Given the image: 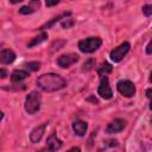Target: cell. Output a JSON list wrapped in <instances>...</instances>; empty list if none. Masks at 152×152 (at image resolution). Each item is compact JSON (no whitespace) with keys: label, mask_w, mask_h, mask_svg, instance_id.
<instances>
[{"label":"cell","mask_w":152,"mask_h":152,"mask_svg":"<svg viewBox=\"0 0 152 152\" xmlns=\"http://www.w3.org/2000/svg\"><path fill=\"white\" fill-rule=\"evenodd\" d=\"M46 39H48V33H46V32H42L40 34H38L37 37L32 38V39L27 43V48L31 49V48H33V46H36V45H38V44L45 42Z\"/></svg>","instance_id":"16"},{"label":"cell","mask_w":152,"mask_h":152,"mask_svg":"<svg viewBox=\"0 0 152 152\" xmlns=\"http://www.w3.org/2000/svg\"><path fill=\"white\" fill-rule=\"evenodd\" d=\"M26 68H27V70H30V71H37V70L40 68V62H37V61H34V62H28V63H26Z\"/></svg>","instance_id":"18"},{"label":"cell","mask_w":152,"mask_h":152,"mask_svg":"<svg viewBox=\"0 0 152 152\" xmlns=\"http://www.w3.org/2000/svg\"><path fill=\"white\" fill-rule=\"evenodd\" d=\"M40 104H42L40 93L33 90L30 94H27V96L25 99V103H24V107H25V110L27 114H31V115L36 114L40 109Z\"/></svg>","instance_id":"2"},{"label":"cell","mask_w":152,"mask_h":152,"mask_svg":"<svg viewBox=\"0 0 152 152\" xmlns=\"http://www.w3.org/2000/svg\"><path fill=\"white\" fill-rule=\"evenodd\" d=\"M112 70H113V66H112L109 63L104 62V63L101 64V66H99V69H97V74L100 75V77H102V76H107L108 74H110Z\"/></svg>","instance_id":"17"},{"label":"cell","mask_w":152,"mask_h":152,"mask_svg":"<svg viewBox=\"0 0 152 152\" xmlns=\"http://www.w3.org/2000/svg\"><path fill=\"white\" fill-rule=\"evenodd\" d=\"M66 152H81V148H80V147H76V146H75V147H71L70 150H68Z\"/></svg>","instance_id":"25"},{"label":"cell","mask_w":152,"mask_h":152,"mask_svg":"<svg viewBox=\"0 0 152 152\" xmlns=\"http://www.w3.org/2000/svg\"><path fill=\"white\" fill-rule=\"evenodd\" d=\"M88 129V124L83 120H76L72 122V131L75 132L76 135L83 137L86 135V132Z\"/></svg>","instance_id":"13"},{"label":"cell","mask_w":152,"mask_h":152,"mask_svg":"<svg viewBox=\"0 0 152 152\" xmlns=\"http://www.w3.org/2000/svg\"><path fill=\"white\" fill-rule=\"evenodd\" d=\"M116 89L125 97H133L137 91L134 83L129 80H120L116 83Z\"/></svg>","instance_id":"5"},{"label":"cell","mask_w":152,"mask_h":152,"mask_svg":"<svg viewBox=\"0 0 152 152\" xmlns=\"http://www.w3.org/2000/svg\"><path fill=\"white\" fill-rule=\"evenodd\" d=\"M78 59H80V56L76 53H65V55H61L57 58V64L61 68L66 69L72 64H75L76 62H78Z\"/></svg>","instance_id":"7"},{"label":"cell","mask_w":152,"mask_h":152,"mask_svg":"<svg viewBox=\"0 0 152 152\" xmlns=\"http://www.w3.org/2000/svg\"><path fill=\"white\" fill-rule=\"evenodd\" d=\"M58 4H59L58 0H56V1H46V6H48V7H50V6H55V5H58Z\"/></svg>","instance_id":"23"},{"label":"cell","mask_w":152,"mask_h":152,"mask_svg":"<svg viewBox=\"0 0 152 152\" xmlns=\"http://www.w3.org/2000/svg\"><path fill=\"white\" fill-rule=\"evenodd\" d=\"M69 15H71V12L69 11V12H64V13H62V14H59L58 17H55L52 20H50V21H48V23H45L44 25H42L40 27H39V30H46V28H50L51 26H53L56 23H58V21H61V20H63L64 18H66V17H69Z\"/></svg>","instance_id":"14"},{"label":"cell","mask_w":152,"mask_h":152,"mask_svg":"<svg viewBox=\"0 0 152 152\" xmlns=\"http://www.w3.org/2000/svg\"><path fill=\"white\" fill-rule=\"evenodd\" d=\"M2 119H4V112H1V110H0V121H1Z\"/></svg>","instance_id":"28"},{"label":"cell","mask_w":152,"mask_h":152,"mask_svg":"<svg viewBox=\"0 0 152 152\" xmlns=\"http://www.w3.org/2000/svg\"><path fill=\"white\" fill-rule=\"evenodd\" d=\"M63 146V141L57 137L56 133H52L46 139V148L49 152H56Z\"/></svg>","instance_id":"9"},{"label":"cell","mask_w":152,"mask_h":152,"mask_svg":"<svg viewBox=\"0 0 152 152\" xmlns=\"http://www.w3.org/2000/svg\"><path fill=\"white\" fill-rule=\"evenodd\" d=\"M146 53L147 55H151V42L147 44V46H146Z\"/></svg>","instance_id":"26"},{"label":"cell","mask_w":152,"mask_h":152,"mask_svg":"<svg viewBox=\"0 0 152 152\" xmlns=\"http://www.w3.org/2000/svg\"><path fill=\"white\" fill-rule=\"evenodd\" d=\"M142 13L146 15V17H151L152 14V5L151 4H146L142 6Z\"/></svg>","instance_id":"19"},{"label":"cell","mask_w":152,"mask_h":152,"mask_svg":"<svg viewBox=\"0 0 152 152\" xmlns=\"http://www.w3.org/2000/svg\"><path fill=\"white\" fill-rule=\"evenodd\" d=\"M17 55L11 49H4L0 51V63L1 64H11L14 62Z\"/></svg>","instance_id":"11"},{"label":"cell","mask_w":152,"mask_h":152,"mask_svg":"<svg viewBox=\"0 0 152 152\" xmlns=\"http://www.w3.org/2000/svg\"><path fill=\"white\" fill-rule=\"evenodd\" d=\"M146 96H147V99H151V88H148L146 90Z\"/></svg>","instance_id":"27"},{"label":"cell","mask_w":152,"mask_h":152,"mask_svg":"<svg viewBox=\"0 0 152 152\" xmlns=\"http://www.w3.org/2000/svg\"><path fill=\"white\" fill-rule=\"evenodd\" d=\"M126 127V120L121 119V118H116L114 120H112L107 127H106V133L108 134H114V133H119L121 132L124 128Z\"/></svg>","instance_id":"8"},{"label":"cell","mask_w":152,"mask_h":152,"mask_svg":"<svg viewBox=\"0 0 152 152\" xmlns=\"http://www.w3.org/2000/svg\"><path fill=\"white\" fill-rule=\"evenodd\" d=\"M97 94L104 100H110L113 97V91H112V88L109 86V81H108L107 76L100 77V83L97 87Z\"/></svg>","instance_id":"6"},{"label":"cell","mask_w":152,"mask_h":152,"mask_svg":"<svg viewBox=\"0 0 152 152\" xmlns=\"http://www.w3.org/2000/svg\"><path fill=\"white\" fill-rule=\"evenodd\" d=\"M45 128H46V122L36 126V127L31 131V133H30V141L33 142V144L39 142V141L42 140L44 133H45Z\"/></svg>","instance_id":"10"},{"label":"cell","mask_w":152,"mask_h":152,"mask_svg":"<svg viewBox=\"0 0 152 152\" xmlns=\"http://www.w3.org/2000/svg\"><path fill=\"white\" fill-rule=\"evenodd\" d=\"M30 76V72L26 70H21V69H17L11 74V81L13 84H19L21 83L24 80H26Z\"/></svg>","instance_id":"12"},{"label":"cell","mask_w":152,"mask_h":152,"mask_svg":"<svg viewBox=\"0 0 152 152\" xmlns=\"http://www.w3.org/2000/svg\"><path fill=\"white\" fill-rule=\"evenodd\" d=\"M7 75H8L7 70H6V69H4V68H0V80L6 78V77H7Z\"/></svg>","instance_id":"22"},{"label":"cell","mask_w":152,"mask_h":152,"mask_svg":"<svg viewBox=\"0 0 152 152\" xmlns=\"http://www.w3.org/2000/svg\"><path fill=\"white\" fill-rule=\"evenodd\" d=\"M37 86L46 93H52L65 88L66 81L58 74L49 72V74H43L37 78Z\"/></svg>","instance_id":"1"},{"label":"cell","mask_w":152,"mask_h":152,"mask_svg":"<svg viewBox=\"0 0 152 152\" xmlns=\"http://www.w3.org/2000/svg\"><path fill=\"white\" fill-rule=\"evenodd\" d=\"M94 59L93 58H90V59H88L87 62H84V64H83V68H82V70L84 71V70H90V69H93V66H94Z\"/></svg>","instance_id":"20"},{"label":"cell","mask_w":152,"mask_h":152,"mask_svg":"<svg viewBox=\"0 0 152 152\" xmlns=\"http://www.w3.org/2000/svg\"><path fill=\"white\" fill-rule=\"evenodd\" d=\"M107 142H109V144H107L108 146H118V140H109Z\"/></svg>","instance_id":"24"},{"label":"cell","mask_w":152,"mask_h":152,"mask_svg":"<svg viewBox=\"0 0 152 152\" xmlns=\"http://www.w3.org/2000/svg\"><path fill=\"white\" fill-rule=\"evenodd\" d=\"M129 49H131V44H129L128 42L121 43L119 46L114 48V49L110 51V53H109L110 61L114 62V63H119V62L122 61V58L127 55V52L129 51Z\"/></svg>","instance_id":"4"},{"label":"cell","mask_w":152,"mask_h":152,"mask_svg":"<svg viewBox=\"0 0 152 152\" xmlns=\"http://www.w3.org/2000/svg\"><path fill=\"white\" fill-rule=\"evenodd\" d=\"M39 5H40V1H30L28 5L19 8V13L20 14H31V13L36 12V10H37V7H39Z\"/></svg>","instance_id":"15"},{"label":"cell","mask_w":152,"mask_h":152,"mask_svg":"<svg viewBox=\"0 0 152 152\" xmlns=\"http://www.w3.org/2000/svg\"><path fill=\"white\" fill-rule=\"evenodd\" d=\"M72 25H74V20H72V19H66V18H65L64 21H62V26H63L64 28H65V27L69 28V27H71Z\"/></svg>","instance_id":"21"},{"label":"cell","mask_w":152,"mask_h":152,"mask_svg":"<svg viewBox=\"0 0 152 152\" xmlns=\"http://www.w3.org/2000/svg\"><path fill=\"white\" fill-rule=\"evenodd\" d=\"M102 45V39L100 37H88L78 42V49L83 53H93L99 50Z\"/></svg>","instance_id":"3"}]
</instances>
